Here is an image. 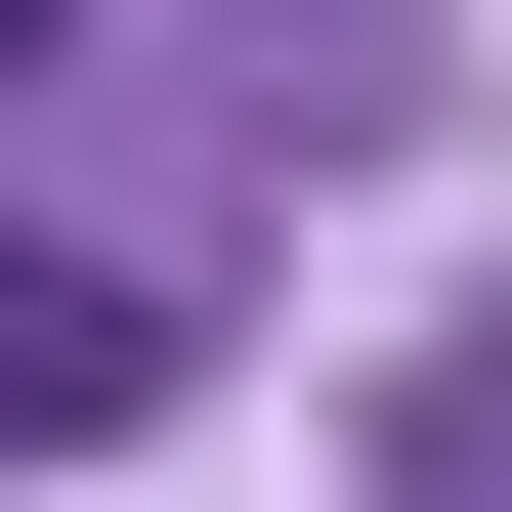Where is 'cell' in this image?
I'll return each instance as SVG.
<instances>
[{"instance_id": "obj_1", "label": "cell", "mask_w": 512, "mask_h": 512, "mask_svg": "<svg viewBox=\"0 0 512 512\" xmlns=\"http://www.w3.org/2000/svg\"><path fill=\"white\" fill-rule=\"evenodd\" d=\"M86 427H171V299L128 256H0V470H86Z\"/></svg>"}, {"instance_id": "obj_2", "label": "cell", "mask_w": 512, "mask_h": 512, "mask_svg": "<svg viewBox=\"0 0 512 512\" xmlns=\"http://www.w3.org/2000/svg\"><path fill=\"white\" fill-rule=\"evenodd\" d=\"M0 43H86V0H0Z\"/></svg>"}]
</instances>
